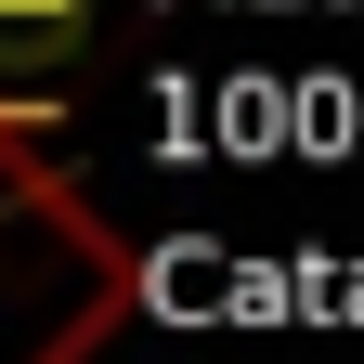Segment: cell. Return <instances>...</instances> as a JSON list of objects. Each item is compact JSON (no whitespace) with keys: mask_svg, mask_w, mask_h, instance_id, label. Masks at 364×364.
<instances>
[{"mask_svg":"<svg viewBox=\"0 0 364 364\" xmlns=\"http://www.w3.org/2000/svg\"><path fill=\"white\" fill-rule=\"evenodd\" d=\"M117 312H130L117 235H91V208L0 117V364H78Z\"/></svg>","mask_w":364,"mask_h":364,"instance_id":"obj_1","label":"cell"},{"mask_svg":"<svg viewBox=\"0 0 364 364\" xmlns=\"http://www.w3.org/2000/svg\"><path fill=\"white\" fill-rule=\"evenodd\" d=\"M78 14H91V0H0V105H14V91L78 39Z\"/></svg>","mask_w":364,"mask_h":364,"instance_id":"obj_2","label":"cell"}]
</instances>
